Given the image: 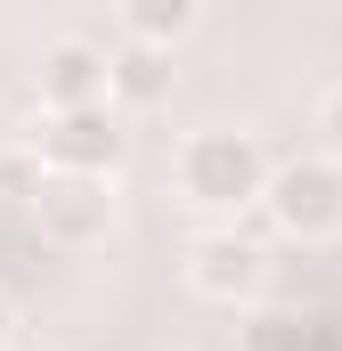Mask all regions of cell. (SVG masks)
I'll list each match as a JSON object with an SVG mask.
<instances>
[{"label": "cell", "mask_w": 342, "mask_h": 351, "mask_svg": "<svg viewBox=\"0 0 342 351\" xmlns=\"http://www.w3.org/2000/svg\"><path fill=\"white\" fill-rule=\"evenodd\" d=\"M269 180H277L269 147L237 123H212L179 147V196L196 213H253V204H269Z\"/></svg>", "instance_id": "cell-1"}, {"label": "cell", "mask_w": 342, "mask_h": 351, "mask_svg": "<svg viewBox=\"0 0 342 351\" xmlns=\"http://www.w3.org/2000/svg\"><path fill=\"white\" fill-rule=\"evenodd\" d=\"M33 156H41V180H114V172H122V156H131V131H122L114 106L41 114Z\"/></svg>", "instance_id": "cell-2"}, {"label": "cell", "mask_w": 342, "mask_h": 351, "mask_svg": "<svg viewBox=\"0 0 342 351\" xmlns=\"http://www.w3.org/2000/svg\"><path fill=\"white\" fill-rule=\"evenodd\" d=\"M269 221H277L285 237H302V245L342 237V164H326V156L285 164V172L269 180Z\"/></svg>", "instance_id": "cell-3"}, {"label": "cell", "mask_w": 342, "mask_h": 351, "mask_svg": "<svg viewBox=\"0 0 342 351\" xmlns=\"http://www.w3.org/2000/svg\"><path fill=\"white\" fill-rule=\"evenodd\" d=\"M33 221L49 245H106L114 237V196L106 180H33Z\"/></svg>", "instance_id": "cell-4"}, {"label": "cell", "mask_w": 342, "mask_h": 351, "mask_svg": "<svg viewBox=\"0 0 342 351\" xmlns=\"http://www.w3.org/2000/svg\"><path fill=\"white\" fill-rule=\"evenodd\" d=\"M106 66H114V49H98V41H49L41 66H33V82H41V114L106 106Z\"/></svg>", "instance_id": "cell-5"}, {"label": "cell", "mask_w": 342, "mask_h": 351, "mask_svg": "<svg viewBox=\"0 0 342 351\" xmlns=\"http://www.w3.org/2000/svg\"><path fill=\"white\" fill-rule=\"evenodd\" d=\"M187 278H196V294L204 302H253L269 262H261L253 237H237V229H220V237H204L196 254H187Z\"/></svg>", "instance_id": "cell-6"}, {"label": "cell", "mask_w": 342, "mask_h": 351, "mask_svg": "<svg viewBox=\"0 0 342 351\" xmlns=\"http://www.w3.org/2000/svg\"><path fill=\"white\" fill-rule=\"evenodd\" d=\"M171 74H179V66H171L163 49L122 41L114 66H106V106H114V114H147V106H163V98H171Z\"/></svg>", "instance_id": "cell-7"}, {"label": "cell", "mask_w": 342, "mask_h": 351, "mask_svg": "<svg viewBox=\"0 0 342 351\" xmlns=\"http://www.w3.org/2000/svg\"><path fill=\"white\" fill-rule=\"evenodd\" d=\"M204 33V8L196 0H131L122 8V41H139V49H179V41H196Z\"/></svg>", "instance_id": "cell-8"}, {"label": "cell", "mask_w": 342, "mask_h": 351, "mask_svg": "<svg viewBox=\"0 0 342 351\" xmlns=\"http://www.w3.org/2000/svg\"><path fill=\"white\" fill-rule=\"evenodd\" d=\"M318 139H326V164H342V90L318 106Z\"/></svg>", "instance_id": "cell-9"}, {"label": "cell", "mask_w": 342, "mask_h": 351, "mask_svg": "<svg viewBox=\"0 0 342 351\" xmlns=\"http://www.w3.org/2000/svg\"><path fill=\"white\" fill-rule=\"evenodd\" d=\"M8 335H16V311H8V294H0V351H8Z\"/></svg>", "instance_id": "cell-10"}]
</instances>
